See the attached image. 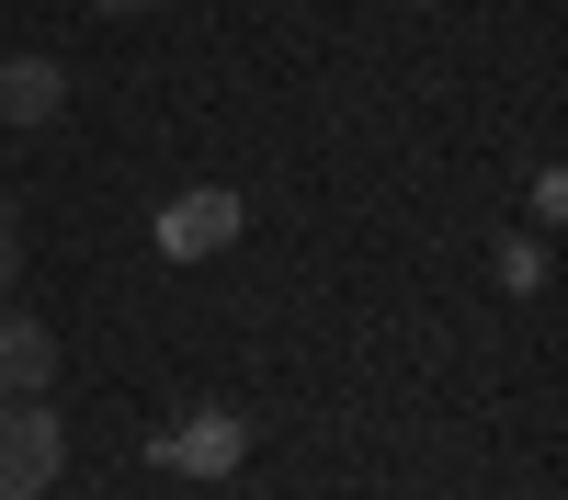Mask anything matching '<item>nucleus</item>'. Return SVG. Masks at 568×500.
I'll return each instance as SVG.
<instances>
[{
    "label": "nucleus",
    "instance_id": "obj_1",
    "mask_svg": "<svg viewBox=\"0 0 568 500\" xmlns=\"http://www.w3.org/2000/svg\"><path fill=\"white\" fill-rule=\"evenodd\" d=\"M69 478V421L45 398H0V500H34Z\"/></svg>",
    "mask_w": 568,
    "mask_h": 500
},
{
    "label": "nucleus",
    "instance_id": "obj_2",
    "mask_svg": "<svg viewBox=\"0 0 568 500\" xmlns=\"http://www.w3.org/2000/svg\"><path fill=\"white\" fill-rule=\"evenodd\" d=\"M45 387H58V330L0 296V398H45Z\"/></svg>",
    "mask_w": 568,
    "mask_h": 500
},
{
    "label": "nucleus",
    "instance_id": "obj_3",
    "mask_svg": "<svg viewBox=\"0 0 568 500\" xmlns=\"http://www.w3.org/2000/svg\"><path fill=\"white\" fill-rule=\"evenodd\" d=\"M58 114H69L58 58H0V125H58Z\"/></svg>",
    "mask_w": 568,
    "mask_h": 500
},
{
    "label": "nucleus",
    "instance_id": "obj_4",
    "mask_svg": "<svg viewBox=\"0 0 568 500\" xmlns=\"http://www.w3.org/2000/svg\"><path fill=\"white\" fill-rule=\"evenodd\" d=\"M160 239H171L182 262H194V251H216V239H240V205H227L216 182H205V194H182V205L160 216Z\"/></svg>",
    "mask_w": 568,
    "mask_h": 500
},
{
    "label": "nucleus",
    "instance_id": "obj_5",
    "mask_svg": "<svg viewBox=\"0 0 568 500\" xmlns=\"http://www.w3.org/2000/svg\"><path fill=\"white\" fill-rule=\"evenodd\" d=\"M12 285H23V216L0 205V296H12Z\"/></svg>",
    "mask_w": 568,
    "mask_h": 500
},
{
    "label": "nucleus",
    "instance_id": "obj_6",
    "mask_svg": "<svg viewBox=\"0 0 568 500\" xmlns=\"http://www.w3.org/2000/svg\"><path fill=\"white\" fill-rule=\"evenodd\" d=\"M91 12H114V23H136V12H160V0H91Z\"/></svg>",
    "mask_w": 568,
    "mask_h": 500
},
{
    "label": "nucleus",
    "instance_id": "obj_7",
    "mask_svg": "<svg viewBox=\"0 0 568 500\" xmlns=\"http://www.w3.org/2000/svg\"><path fill=\"white\" fill-rule=\"evenodd\" d=\"M409 12H444V0H409Z\"/></svg>",
    "mask_w": 568,
    "mask_h": 500
},
{
    "label": "nucleus",
    "instance_id": "obj_8",
    "mask_svg": "<svg viewBox=\"0 0 568 500\" xmlns=\"http://www.w3.org/2000/svg\"><path fill=\"white\" fill-rule=\"evenodd\" d=\"M34 500H69V489H34Z\"/></svg>",
    "mask_w": 568,
    "mask_h": 500
},
{
    "label": "nucleus",
    "instance_id": "obj_9",
    "mask_svg": "<svg viewBox=\"0 0 568 500\" xmlns=\"http://www.w3.org/2000/svg\"><path fill=\"white\" fill-rule=\"evenodd\" d=\"M535 500H546V489H535Z\"/></svg>",
    "mask_w": 568,
    "mask_h": 500
}]
</instances>
